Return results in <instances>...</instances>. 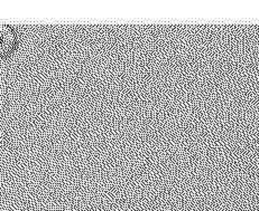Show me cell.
<instances>
[{
	"label": "cell",
	"mask_w": 259,
	"mask_h": 211,
	"mask_svg": "<svg viewBox=\"0 0 259 211\" xmlns=\"http://www.w3.org/2000/svg\"><path fill=\"white\" fill-rule=\"evenodd\" d=\"M18 34L13 27L0 25V58L9 57L18 47Z\"/></svg>",
	"instance_id": "obj_1"
}]
</instances>
